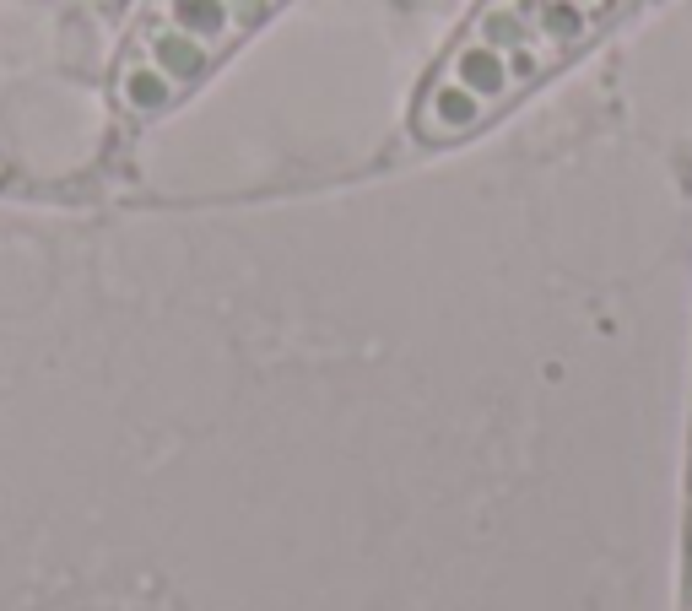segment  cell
<instances>
[{"instance_id": "1", "label": "cell", "mask_w": 692, "mask_h": 611, "mask_svg": "<svg viewBox=\"0 0 692 611\" xmlns=\"http://www.w3.org/2000/svg\"><path fill=\"white\" fill-rule=\"evenodd\" d=\"M655 0H471L406 103L422 152L476 141Z\"/></svg>"}, {"instance_id": "2", "label": "cell", "mask_w": 692, "mask_h": 611, "mask_svg": "<svg viewBox=\"0 0 692 611\" xmlns=\"http://www.w3.org/2000/svg\"><path fill=\"white\" fill-rule=\"evenodd\" d=\"M292 0H141L109 65V103L125 125H157L201 92Z\"/></svg>"}]
</instances>
